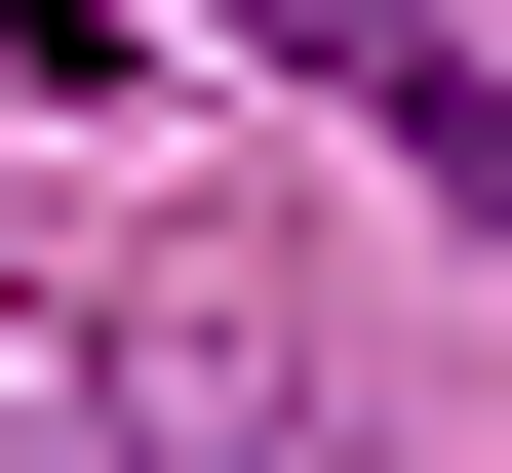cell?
<instances>
[{
    "label": "cell",
    "instance_id": "6da1fadb",
    "mask_svg": "<svg viewBox=\"0 0 512 473\" xmlns=\"http://www.w3.org/2000/svg\"><path fill=\"white\" fill-rule=\"evenodd\" d=\"M237 40H276V79H316V119H355V158H434V198L512 237V40H434V0H237Z\"/></svg>",
    "mask_w": 512,
    "mask_h": 473
},
{
    "label": "cell",
    "instance_id": "7a4b0ae2",
    "mask_svg": "<svg viewBox=\"0 0 512 473\" xmlns=\"http://www.w3.org/2000/svg\"><path fill=\"white\" fill-rule=\"evenodd\" d=\"M119 79H158L119 0H0V119H119Z\"/></svg>",
    "mask_w": 512,
    "mask_h": 473
},
{
    "label": "cell",
    "instance_id": "3957f363",
    "mask_svg": "<svg viewBox=\"0 0 512 473\" xmlns=\"http://www.w3.org/2000/svg\"><path fill=\"white\" fill-rule=\"evenodd\" d=\"M119 473H355V434H316V395H158Z\"/></svg>",
    "mask_w": 512,
    "mask_h": 473
}]
</instances>
